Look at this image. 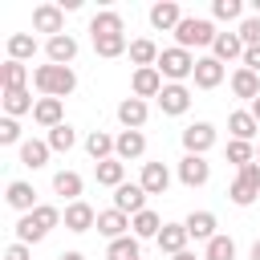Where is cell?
Returning <instances> with one entry per match:
<instances>
[{"mask_svg":"<svg viewBox=\"0 0 260 260\" xmlns=\"http://www.w3.org/2000/svg\"><path fill=\"white\" fill-rule=\"evenodd\" d=\"M65 219V211L61 207H53V203H41L37 211H28V215H20L16 219V244H41L57 223Z\"/></svg>","mask_w":260,"mask_h":260,"instance_id":"1","label":"cell"},{"mask_svg":"<svg viewBox=\"0 0 260 260\" xmlns=\"http://www.w3.org/2000/svg\"><path fill=\"white\" fill-rule=\"evenodd\" d=\"M32 85L41 98H69L77 89V73H73V65H37Z\"/></svg>","mask_w":260,"mask_h":260,"instance_id":"2","label":"cell"},{"mask_svg":"<svg viewBox=\"0 0 260 260\" xmlns=\"http://www.w3.org/2000/svg\"><path fill=\"white\" fill-rule=\"evenodd\" d=\"M195 61H199V57H191L187 49L175 45V49H162V53H158V65H154V69H158L171 85H183L187 77H195Z\"/></svg>","mask_w":260,"mask_h":260,"instance_id":"3","label":"cell"},{"mask_svg":"<svg viewBox=\"0 0 260 260\" xmlns=\"http://www.w3.org/2000/svg\"><path fill=\"white\" fill-rule=\"evenodd\" d=\"M215 24L211 20H203V16H183V24L175 28V41H179V49H203V45H215Z\"/></svg>","mask_w":260,"mask_h":260,"instance_id":"4","label":"cell"},{"mask_svg":"<svg viewBox=\"0 0 260 260\" xmlns=\"http://www.w3.org/2000/svg\"><path fill=\"white\" fill-rule=\"evenodd\" d=\"M228 199H232L236 207H252V203L260 199V162L240 167V175H236L232 187H228Z\"/></svg>","mask_w":260,"mask_h":260,"instance_id":"5","label":"cell"},{"mask_svg":"<svg viewBox=\"0 0 260 260\" xmlns=\"http://www.w3.org/2000/svg\"><path fill=\"white\" fill-rule=\"evenodd\" d=\"M32 28L49 32V37H61L65 32V8L61 4H37L32 8Z\"/></svg>","mask_w":260,"mask_h":260,"instance_id":"6","label":"cell"},{"mask_svg":"<svg viewBox=\"0 0 260 260\" xmlns=\"http://www.w3.org/2000/svg\"><path fill=\"white\" fill-rule=\"evenodd\" d=\"M154 102H158V110H162L167 118H179V114H187V110H191V89H187V85H171V81H167V85H162V93H158Z\"/></svg>","mask_w":260,"mask_h":260,"instance_id":"7","label":"cell"},{"mask_svg":"<svg viewBox=\"0 0 260 260\" xmlns=\"http://www.w3.org/2000/svg\"><path fill=\"white\" fill-rule=\"evenodd\" d=\"M211 146H215V126L211 122H191L183 130V150L187 154H207Z\"/></svg>","mask_w":260,"mask_h":260,"instance_id":"8","label":"cell"},{"mask_svg":"<svg viewBox=\"0 0 260 260\" xmlns=\"http://www.w3.org/2000/svg\"><path fill=\"white\" fill-rule=\"evenodd\" d=\"M211 179V162L203 154H183L179 158V183L183 187H203Z\"/></svg>","mask_w":260,"mask_h":260,"instance_id":"9","label":"cell"},{"mask_svg":"<svg viewBox=\"0 0 260 260\" xmlns=\"http://www.w3.org/2000/svg\"><path fill=\"white\" fill-rule=\"evenodd\" d=\"M162 85H167V81H162V73H158L154 65H150V69H134V77H130V98H142V102H146V98H158Z\"/></svg>","mask_w":260,"mask_h":260,"instance_id":"10","label":"cell"},{"mask_svg":"<svg viewBox=\"0 0 260 260\" xmlns=\"http://www.w3.org/2000/svg\"><path fill=\"white\" fill-rule=\"evenodd\" d=\"M146 154V134L142 130H118L114 134V158L130 162V158H142Z\"/></svg>","mask_w":260,"mask_h":260,"instance_id":"11","label":"cell"},{"mask_svg":"<svg viewBox=\"0 0 260 260\" xmlns=\"http://www.w3.org/2000/svg\"><path fill=\"white\" fill-rule=\"evenodd\" d=\"M114 207L122 211V215H138V211H146V191H142V183H122L118 191H114Z\"/></svg>","mask_w":260,"mask_h":260,"instance_id":"12","label":"cell"},{"mask_svg":"<svg viewBox=\"0 0 260 260\" xmlns=\"http://www.w3.org/2000/svg\"><path fill=\"white\" fill-rule=\"evenodd\" d=\"M183 24V8L175 4V0H158V4H150V28H158V32H175Z\"/></svg>","mask_w":260,"mask_h":260,"instance_id":"13","label":"cell"},{"mask_svg":"<svg viewBox=\"0 0 260 260\" xmlns=\"http://www.w3.org/2000/svg\"><path fill=\"white\" fill-rule=\"evenodd\" d=\"M45 57H49V65H73V57H77V37H73V32L49 37V41H45Z\"/></svg>","mask_w":260,"mask_h":260,"instance_id":"14","label":"cell"},{"mask_svg":"<svg viewBox=\"0 0 260 260\" xmlns=\"http://www.w3.org/2000/svg\"><path fill=\"white\" fill-rule=\"evenodd\" d=\"M146 118H150V106H146L142 98H122V102H118V122H122V130H142Z\"/></svg>","mask_w":260,"mask_h":260,"instance_id":"15","label":"cell"},{"mask_svg":"<svg viewBox=\"0 0 260 260\" xmlns=\"http://www.w3.org/2000/svg\"><path fill=\"white\" fill-rule=\"evenodd\" d=\"M138 183H142L146 195H167V187H171V171H167V162H142Z\"/></svg>","mask_w":260,"mask_h":260,"instance_id":"16","label":"cell"},{"mask_svg":"<svg viewBox=\"0 0 260 260\" xmlns=\"http://www.w3.org/2000/svg\"><path fill=\"white\" fill-rule=\"evenodd\" d=\"M4 199H8V207H12V211H20V215H28V211H37V207H41V203H37L32 183H24V179H12Z\"/></svg>","mask_w":260,"mask_h":260,"instance_id":"17","label":"cell"},{"mask_svg":"<svg viewBox=\"0 0 260 260\" xmlns=\"http://www.w3.org/2000/svg\"><path fill=\"white\" fill-rule=\"evenodd\" d=\"M65 228L69 232H89V228H98V211L85 203V199H77V203H65Z\"/></svg>","mask_w":260,"mask_h":260,"instance_id":"18","label":"cell"},{"mask_svg":"<svg viewBox=\"0 0 260 260\" xmlns=\"http://www.w3.org/2000/svg\"><path fill=\"white\" fill-rule=\"evenodd\" d=\"M223 77H228L223 61H215V57H199L195 61V85L199 89H215V85H223Z\"/></svg>","mask_w":260,"mask_h":260,"instance_id":"19","label":"cell"},{"mask_svg":"<svg viewBox=\"0 0 260 260\" xmlns=\"http://www.w3.org/2000/svg\"><path fill=\"white\" fill-rule=\"evenodd\" d=\"M187 223H162V232H158V252H167V256H179V252H187Z\"/></svg>","mask_w":260,"mask_h":260,"instance_id":"20","label":"cell"},{"mask_svg":"<svg viewBox=\"0 0 260 260\" xmlns=\"http://www.w3.org/2000/svg\"><path fill=\"white\" fill-rule=\"evenodd\" d=\"M32 122H37V126H45V130L61 126V122H65V106H61V98H37Z\"/></svg>","mask_w":260,"mask_h":260,"instance_id":"21","label":"cell"},{"mask_svg":"<svg viewBox=\"0 0 260 260\" xmlns=\"http://www.w3.org/2000/svg\"><path fill=\"white\" fill-rule=\"evenodd\" d=\"M98 232H102L106 240H122V236H130V215H122L118 207L98 211Z\"/></svg>","mask_w":260,"mask_h":260,"instance_id":"22","label":"cell"},{"mask_svg":"<svg viewBox=\"0 0 260 260\" xmlns=\"http://www.w3.org/2000/svg\"><path fill=\"white\" fill-rule=\"evenodd\" d=\"M183 223H187V236H191V240H203V244H207V240L219 236V232H215V228H219V223H215V211H191Z\"/></svg>","mask_w":260,"mask_h":260,"instance_id":"23","label":"cell"},{"mask_svg":"<svg viewBox=\"0 0 260 260\" xmlns=\"http://www.w3.org/2000/svg\"><path fill=\"white\" fill-rule=\"evenodd\" d=\"M244 49H248V45L240 41V32H219V37H215V45H211V57L228 65V61H236V57L244 61Z\"/></svg>","mask_w":260,"mask_h":260,"instance_id":"24","label":"cell"},{"mask_svg":"<svg viewBox=\"0 0 260 260\" xmlns=\"http://www.w3.org/2000/svg\"><path fill=\"white\" fill-rule=\"evenodd\" d=\"M0 106H4V118H20V114H32L37 110V102H32L28 89H4Z\"/></svg>","mask_w":260,"mask_h":260,"instance_id":"25","label":"cell"},{"mask_svg":"<svg viewBox=\"0 0 260 260\" xmlns=\"http://www.w3.org/2000/svg\"><path fill=\"white\" fill-rule=\"evenodd\" d=\"M228 130H232V138L252 142V138H256V130H260V122L252 118V110H232V114H228Z\"/></svg>","mask_w":260,"mask_h":260,"instance_id":"26","label":"cell"},{"mask_svg":"<svg viewBox=\"0 0 260 260\" xmlns=\"http://www.w3.org/2000/svg\"><path fill=\"white\" fill-rule=\"evenodd\" d=\"M49 154H53V150H49L45 138H24V142H20V162H24L28 171H41V167L49 162Z\"/></svg>","mask_w":260,"mask_h":260,"instance_id":"27","label":"cell"},{"mask_svg":"<svg viewBox=\"0 0 260 260\" xmlns=\"http://www.w3.org/2000/svg\"><path fill=\"white\" fill-rule=\"evenodd\" d=\"M232 93L244 98V102H256V98H260V73H252V69L240 65V69L232 73Z\"/></svg>","mask_w":260,"mask_h":260,"instance_id":"28","label":"cell"},{"mask_svg":"<svg viewBox=\"0 0 260 260\" xmlns=\"http://www.w3.org/2000/svg\"><path fill=\"white\" fill-rule=\"evenodd\" d=\"M118 32H122V12H114V8L93 12V20H89V37H118Z\"/></svg>","mask_w":260,"mask_h":260,"instance_id":"29","label":"cell"},{"mask_svg":"<svg viewBox=\"0 0 260 260\" xmlns=\"http://www.w3.org/2000/svg\"><path fill=\"white\" fill-rule=\"evenodd\" d=\"M158 45L150 41V37H138V41H130V61L138 65V69H150V65H158Z\"/></svg>","mask_w":260,"mask_h":260,"instance_id":"30","label":"cell"},{"mask_svg":"<svg viewBox=\"0 0 260 260\" xmlns=\"http://www.w3.org/2000/svg\"><path fill=\"white\" fill-rule=\"evenodd\" d=\"M0 89H28V65L24 61H4L0 65Z\"/></svg>","mask_w":260,"mask_h":260,"instance_id":"31","label":"cell"},{"mask_svg":"<svg viewBox=\"0 0 260 260\" xmlns=\"http://www.w3.org/2000/svg\"><path fill=\"white\" fill-rule=\"evenodd\" d=\"M85 150H89L93 167H98V162H106V158H114V134H106V130H89Z\"/></svg>","mask_w":260,"mask_h":260,"instance_id":"32","label":"cell"},{"mask_svg":"<svg viewBox=\"0 0 260 260\" xmlns=\"http://www.w3.org/2000/svg\"><path fill=\"white\" fill-rule=\"evenodd\" d=\"M93 175H98L102 187H114V191H118V187L126 183V162H122V158H106V162L93 167Z\"/></svg>","mask_w":260,"mask_h":260,"instance_id":"33","label":"cell"},{"mask_svg":"<svg viewBox=\"0 0 260 260\" xmlns=\"http://www.w3.org/2000/svg\"><path fill=\"white\" fill-rule=\"evenodd\" d=\"M158 232H162V219H158L150 207L130 219V236H138V240H158Z\"/></svg>","mask_w":260,"mask_h":260,"instance_id":"34","label":"cell"},{"mask_svg":"<svg viewBox=\"0 0 260 260\" xmlns=\"http://www.w3.org/2000/svg\"><path fill=\"white\" fill-rule=\"evenodd\" d=\"M81 187H85V183H81V175H77V171H57V175H53V191H57V195H65L69 203H77V199H81Z\"/></svg>","mask_w":260,"mask_h":260,"instance_id":"35","label":"cell"},{"mask_svg":"<svg viewBox=\"0 0 260 260\" xmlns=\"http://www.w3.org/2000/svg\"><path fill=\"white\" fill-rule=\"evenodd\" d=\"M93 53L106 57V61H114V57L130 53V41H126V32H118V37H93Z\"/></svg>","mask_w":260,"mask_h":260,"instance_id":"36","label":"cell"},{"mask_svg":"<svg viewBox=\"0 0 260 260\" xmlns=\"http://www.w3.org/2000/svg\"><path fill=\"white\" fill-rule=\"evenodd\" d=\"M32 57H37V37L12 32L8 37V61H32Z\"/></svg>","mask_w":260,"mask_h":260,"instance_id":"37","label":"cell"},{"mask_svg":"<svg viewBox=\"0 0 260 260\" xmlns=\"http://www.w3.org/2000/svg\"><path fill=\"white\" fill-rule=\"evenodd\" d=\"M106 260H142V252H138V236L110 240V248H106Z\"/></svg>","mask_w":260,"mask_h":260,"instance_id":"38","label":"cell"},{"mask_svg":"<svg viewBox=\"0 0 260 260\" xmlns=\"http://www.w3.org/2000/svg\"><path fill=\"white\" fill-rule=\"evenodd\" d=\"M203 260H236V240L232 236H215L203 244Z\"/></svg>","mask_w":260,"mask_h":260,"instance_id":"39","label":"cell"},{"mask_svg":"<svg viewBox=\"0 0 260 260\" xmlns=\"http://www.w3.org/2000/svg\"><path fill=\"white\" fill-rule=\"evenodd\" d=\"M45 142H49V150H61V154H65V150H73V146H77V134H73V126H69V122H61V126H53V130H49V138H45Z\"/></svg>","mask_w":260,"mask_h":260,"instance_id":"40","label":"cell"},{"mask_svg":"<svg viewBox=\"0 0 260 260\" xmlns=\"http://www.w3.org/2000/svg\"><path fill=\"white\" fill-rule=\"evenodd\" d=\"M228 162H236V167H248V162H256V146H252V142H240V138H232V142H228Z\"/></svg>","mask_w":260,"mask_h":260,"instance_id":"41","label":"cell"},{"mask_svg":"<svg viewBox=\"0 0 260 260\" xmlns=\"http://www.w3.org/2000/svg\"><path fill=\"white\" fill-rule=\"evenodd\" d=\"M240 12H244L240 0H215V4H211V16H215V20H240Z\"/></svg>","mask_w":260,"mask_h":260,"instance_id":"42","label":"cell"},{"mask_svg":"<svg viewBox=\"0 0 260 260\" xmlns=\"http://www.w3.org/2000/svg\"><path fill=\"white\" fill-rule=\"evenodd\" d=\"M0 146H20V122L16 118H0Z\"/></svg>","mask_w":260,"mask_h":260,"instance_id":"43","label":"cell"},{"mask_svg":"<svg viewBox=\"0 0 260 260\" xmlns=\"http://www.w3.org/2000/svg\"><path fill=\"white\" fill-rule=\"evenodd\" d=\"M236 32H240V41H244L248 49H252V45H260V16H248V20H240V28H236Z\"/></svg>","mask_w":260,"mask_h":260,"instance_id":"44","label":"cell"},{"mask_svg":"<svg viewBox=\"0 0 260 260\" xmlns=\"http://www.w3.org/2000/svg\"><path fill=\"white\" fill-rule=\"evenodd\" d=\"M4 260H32V252H28V244H8Z\"/></svg>","mask_w":260,"mask_h":260,"instance_id":"45","label":"cell"},{"mask_svg":"<svg viewBox=\"0 0 260 260\" xmlns=\"http://www.w3.org/2000/svg\"><path fill=\"white\" fill-rule=\"evenodd\" d=\"M244 69H252V73H260V45H252V49H244Z\"/></svg>","mask_w":260,"mask_h":260,"instance_id":"46","label":"cell"},{"mask_svg":"<svg viewBox=\"0 0 260 260\" xmlns=\"http://www.w3.org/2000/svg\"><path fill=\"white\" fill-rule=\"evenodd\" d=\"M171 260H199V256H195V252L187 248V252H179V256H171Z\"/></svg>","mask_w":260,"mask_h":260,"instance_id":"47","label":"cell"},{"mask_svg":"<svg viewBox=\"0 0 260 260\" xmlns=\"http://www.w3.org/2000/svg\"><path fill=\"white\" fill-rule=\"evenodd\" d=\"M57 260H85V256H81V252H61Z\"/></svg>","mask_w":260,"mask_h":260,"instance_id":"48","label":"cell"},{"mask_svg":"<svg viewBox=\"0 0 260 260\" xmlns=\"http://www.w3.org/2000/svg\"><path fill=\"white\" fill-rule=\"evenodd\" d=\"M248 110H252V118H256V122H260V98H256V102H252V106H248Z\"/></svg>","mask_w":260,"mask_h":260,"instance_id":"49","label":"cell"},{"mask_svg":"<svg viewBox=\"0 0 260 260\" xmlns=\"http://www.w3.org/2000/svg\"><path fill=\"white\" fill-rule=\"evenodd\" d=\"M252 260H260V240H256V244H252Z\"/></svg>","mask_w":260,"mask_h":260,"instance_id":"50","label":"cell"},{"mask_svg":"<svg viewBox=\"0 0 260 260\" xmlns=\"http://www.w3.org/2000/svg\"><path fill=\"white\" fill-rule=\"evenodd\" d=\"M252 8H256V16H260V0H252Z\"/></svg>","mask_w":260,"mask_h":260,"instance_id":"51","label":"cell"},{"mask_svg":"<svg viewBox=\"0 0 260 260\" xmlns=\"http://www.w3.org/2000/svg\"><path fill=\"white\" fill-rule=\"evenodd\" d=\"M256 162H260V146H256Z\"/></svg>","mask_w":260,"mask_h":260,"instance_id":"52","label":"cell"}]
</instances>
